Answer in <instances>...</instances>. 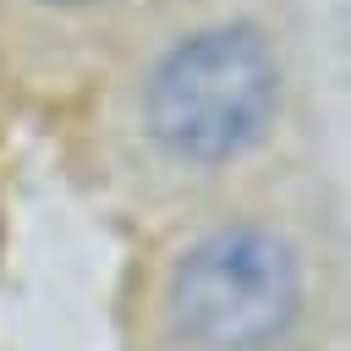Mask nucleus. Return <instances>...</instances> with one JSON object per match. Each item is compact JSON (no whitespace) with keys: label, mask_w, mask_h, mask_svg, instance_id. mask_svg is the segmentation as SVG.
<instances>
[{"label":"nucleus","mask_w":351,"mask_h":351,"mask_svg":"<svg viewBox=\"0 0 351 351\" xmlns=\"http://www.w3.org/2000/svg\"><path fill=\"white\" fill-rule=\"evenodd\" d=\"M49 5H99V0H49Z\"/></svg>","instance_id":"obj_3"},{"label":"nucleus","mask_w":351,"mask_h":351,"mask_svg":"<svg viewBox=\"0 0 351 351\" xmlns=\"http://www.w3.org/2000/svg\"><path fill=\"white\" fill-rule=\"evenodd\" d=\"M302 313V258L269 225L197 236L165 280V329L186 351H269Z\"/></svg>","instance_id":"obj_2"},{"label":"nucleus","mask_w":351,"mask_h":351,"mask_svg":"<svg viewBox=\"0 0 351 351\" xmlns=\"http://www.w3.org/2000/svg\"><path fill=\"white\" fill-rule=\"evenodd\" d=\"M280 115V55L252 22L181 38L143 82V126L176 165L214 170L241 159Z\"/></svg>","instance_id":"obj_1"}]
</instances>
